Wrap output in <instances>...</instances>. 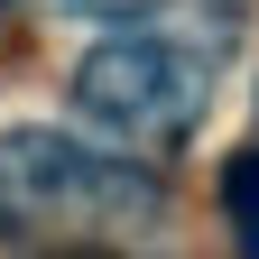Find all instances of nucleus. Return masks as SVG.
<instances>
[{"mask_svg": "<svg viewBox=\"0 0 259 259\" xmlns=\"http://www.w3.org/2000/svg\"><path fill=\"white\" fill-rule=\"evenodd\" d=\"M0 213L28 241H65V232H111V222L148 213V176L120 157H93L56 130H10L0 139Z\"/></svg>", "mask_w": 259, "mask_h": 259, "instance_id": "obj_1", "label": "nucleus"}, {"mask_svg": "<svg viewBox=\"0 0 259 259\" xmlns=\"http://www.w3.org/2000/svg\"><path fill=\"white\" fill-rule=\"evenodd\" d=\"M204 93H213V65L194 47H176V37H148V28L102 37L74 65V102L102 130H130V139H185Z\"/></svg>", "mask_w": 259, "mask_h": 259, "instance_id": "obj_2", "label": "nucleus"}, {"mask_svg": "<svg viewBox=\"0 0 259 259\" xmlns=\"http://www.w3.org/2000/svg\"><path fill=\"white\" fill-rule=\"evenodd\" d=\"M222 222H232V250L259 259V148L222 157Z\"/></svg>", "mask_w": 259, "mask_h": 259, "instance_id": "obj_3", "label": "nucleus"}, {"mask_svg": "<svg viewBox=\"0 0 259 259\" xmlns=\"http://www.w3.org/2000/svg\"><path fill=\"white\" fill-rule=\"evenodd\" d=\"M74 10H130V0H74Z\"/></svg>", "mask_w": 259, "mask_h": 259, "instance_id": "obj_4", "label": "nucleus"}]
</instances>
